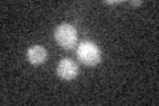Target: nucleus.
Returning <instances> with one entry per match:
<instances>
[{"label":"nucleus","mask_w":159,"mask_h":106,"mask_svg":"<svg viewBox=\"0 0 159 106\" xmlns=\"http://www.w3.org/2000/svg\"><path fill=\"white\" fill-rule=\"evenodd\" d=\"M57 74L62 80H73L78 74V67L77 64L70 58H64L58 62L57 67Z\"/></svg>","instance_id":"nucleus-3"},{"label":"nucleus","mask_w":159,"mask_h":106,"mask_svg":"<svg viewBox=\"0 0 159 106\" xmlns=\"http://www.w3.org/2000/svg\"><path fill=\"white\" fill-rule=\"evenodd\" d=\"M54 39L57 44L64 49H73L77 44V31L70 24H61L54 31Z\"/></svg>","instance_id":"nucleus-2"},{"label":"nucleus","mask_w":159,"mask_h":106,"mask_svg":"<svg viewBox=\"0 0 159 106\" xmlns=\"http://www.w3.org/2000/svg\"><path fill=\"white\" fill-rule=\"evenodd\" d=\"M141 2H131V6H139Z\"/></svg>","instance_id":"nucleus-6"},{"label":"nucleus","mask_w":159,"mask_h":106,"mask_svg":"<svg viewBox=\"0 0 159 106\" xmlns=\"http://www.w3.org/2000/svg\"><path fill=\"white\" fill-rule=\"evenodd\" d=\"M27 58L32 65L37 67L45 62V60L48 58V52L43 45H33L27 50Z\"/></svg>","instance_id":"nucleus-4"},{"label":"nucleus","mask_w":159,"mask_h":106,"mask_svg":"<svg viewBox=\"0 0 159 106\" xmlns=\"http://www.w3.org/2000/svg\"><path fill=\"white\" fill-rule=\"evenodd\" d=\"M77 57L86 67H96L101 61V50L92 41H82L77 48Z\"/></svg>","instance_id":"nucleus-1"},{"label":"nucleus","mask_w":159,"mask_h":106,"mask_svg":"<svg viewBox=\"0 0 159 106\" xmlns=\"http://www.w3.org/2000/svg\"><path fill=\"white\" fill-rule=\"evenodd\" d=\"M106 4H110V6H113V4H118L119 2H105Z\"/></svg>","instance_id":"nucleus-5"}]
</instances>
